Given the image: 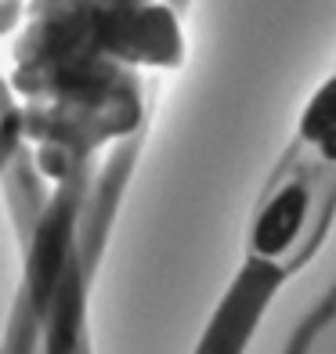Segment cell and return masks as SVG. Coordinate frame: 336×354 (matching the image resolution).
I'll return each mask as SVG.
<instances>
[{"label":"cell","instance_id":"6da1fadb","mask_svg":"<svg viewBox=\"0 0 336 354\" xmlns=\"http://www.w3.org/2000/svg\"><path fill=\"white\" fill-rule=\"evenodd\" d=\"M286 271L275 261L264 257H250L246 268L235 275L232 289L224 293L217 315L210 318L196 354H243L253 340V329L261 326L271 297L279 293Z\"/></svg>","mask_w":336,"mask_h":354},{"label":"cell","instance_id":"7a4b0ae2","mask_svg":"<svg viewBox=\"0 0 336 354\" xmlns=\"http://www.w3.org/2000/svg\"><path fill=\"white\" fill-rule=\"evenodd\" d=\"M308 206H311V196L304 185H286L279 188L271 203L261 210L257 224H253V235H250V246H253V257H264V261H275L279 253H286L297 235L308 221Z\"/></svg>","mask_w":336,"mask_h":354},{"label":"cell","instance_id":"3957f363","mask_svg":"<svg viewBox=\"0 0 336 354\" xmlns=\"http://www.w3.org/2000/svg\"><path fill=\"white\" fill-rule=\"evenodd\" d=\"M76 326H80V297H76V286L69 279H62L58 282L55 322H51V333H47V347H51V354H73Z\"/></svg>","mask_w":336,"mask_h":354},{"label":"cell","instance_id":"277c9868","mask_svg":"<svg viewBox=\"0 0 336 354\" xmlns=\"http://www.w3.org/2000/svg\"><path fill=\"white\" fill-rule=\"evenodd\" d=\"M336 127V76H329L322 87L315 91V98L308 102L300 116V138L318 145V138H326Z\"/></svg>","mask_w":336,"mask_h":354},{"label":"cell","instance_id":"5b68a950","mask_svg":"<svg viewBox=\"0 0 336 354\" xmlns=\"http://www.w3.org/2000/svg\"><path fill=\"white\" fill-rule=\"evenodd\" d=\"M318 152H322V159H329V163H336V127L326 134V138H318Z\"/></svg>","mask_w":336,"mask_h":354}]
</instances>
